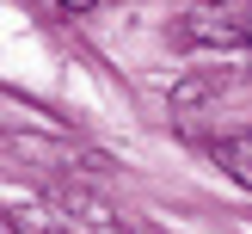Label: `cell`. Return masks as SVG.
<instances>
[{"mask_svg":"<svg viewBox=\"0 0 252 234\" xmlns=\"http://www.w3.org/2000/svg\"><path fill=\"white\" fill-rule=\"evenodd\" d=\"M185 43L216 49H252V0H209L185 12Z\"/></svg>","mask_w":252,"mask_h":234,"instance_id":"obj_1","label":"cell"},{"mask_svg":"<svg viewBox=\"0 0 252 234\" xmlns=\"http://www.w3.org/2000/svg\"><path fill=\"white\" fill-rule=\"evenodd\" d=\"M216 160H221V172H228V179H240L246 191H252V130L221 135V142H216Z\"/></svg>","mask_w":252,"mask_h":234,"instance_id":"obj_2","label":"cell"},{"mask_svg":"<svg viewBox=\"0 0 252 234\" xmlns=\"http://www.w3.org/2000/svg\"><path fill=\"white\" fill-rule=\"evenodd\" d=\"M62 6H68V12H86V6H93V0H62Z\"/></svg>","mask_w":252,"mask_h":234,"instance_id":"obj_3","label":"cell"}]
</instances>
